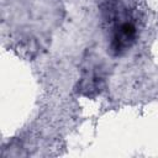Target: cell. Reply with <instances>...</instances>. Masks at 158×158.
<instances>
[{"mask_svg": "<svg viewBox=\"0 0 158 158\" xmlns=\"http://www.w3.org/2000/svg\"><path fill=\"white\" fill-rule=\"evenodd\" d=\"M102 81H104L102 77L100 74H98L96 72H93L88 77L81 79V81L79 84V90L86 96H93V95L100 93Z\"/></svg>", "mask_w": 158, "mask_h": 158, "instance_id": "7a4b0ae2", "label": "cell"}, {"mask_svg": "<svg viewBox=\"0 0 158 158\" xmlns=\"http://www.w3.org/2000/svg\"><path fill=\"white\" fill-rule=\"evenodd\" d=\"M137 37V30L133 22L121 21L117 22L111 33L110 41V52L114 56H120L132 47Z\"/></svg>", "mask_w": 158, "mask_h": 158, "instance_id": "6da1fadb", "label": "cell"}]
</instances>
